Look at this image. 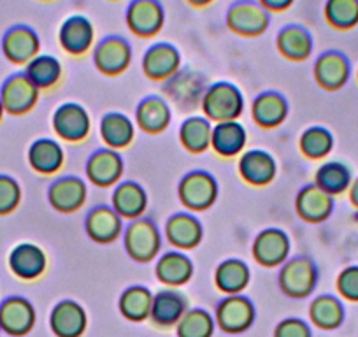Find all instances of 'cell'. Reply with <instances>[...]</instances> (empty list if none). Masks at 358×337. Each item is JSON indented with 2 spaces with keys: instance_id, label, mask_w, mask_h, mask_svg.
Wrapping results in <instances>:
<instances>
[{
  "instance_id": "obj_1",
  "label": "cell",
  "mask_w": 358,
  "mask_h": 337,
  "mask_svg": "<svg viewBox=\"0 0 358 337\" xmlns=\"http://www.w3.org/2000/svg\"><path fill=\"white\" fill-rule=\"evenodd\" d=\"M202 111L209 122H236L244 111V97L236 85L218 81L206 90Z\"/></svg>"
},
{
  "instance_id": "obj_2",
  "label": "cell",
  "mask_w": 358,
  "mask_h": 337,
  "mask_svg": "<svg viewBox=\"0 0 358 337\" xmlns=\"http://www.w3.org/2000/svg\"><path fill=\"white\" fill-rule=\"evenodd\" d=\"M225 23L234 34L258 37L267 32L271 25V13L258 0H236L227 9Z\"/></svg>"
},
{
  "instance_id": "obj_3",
  "label": "cell",
  "mask_w": 358,
  "mask_h": 337,
  "mask_svg": "<svg viewBox=\"0 0 358 337\" xmlns=\"http://www.w3.org/2000/svg\"><path fill=\"white\" fill-rule=\"evenodd\" d=\"M125 250L136 262H151L160 253L162 236L155 222L137 218L130 222L123 236Z\"/></svg>"
},
{
  "instance_id": "obj_4",
  "label": "cell",
  "mask_w": 358,
  "mask_h": 337,
  "mask_svg": "<svg viewBox=\"0 0 358 337\" xmlns=\"http://www.w3.org/2000/svg\"><path fill=\"white\" fill-rule=\"evenodd\" d=\"M39 88L27 78L25 72H15L0 87V101L4 111L13 116H22L32 111L39 101Z\"/></svg>"
},
{
  "instance_id": "obj_5",
  "label": "cell",
  "mask_w": 358,
  "mask_h": 337,
  "mask_svg": "<svg viewBox=\"0 0 358 337\" xmlns=\"http://www.w3.org/2000/svg\"><path fill=\"white\" fill-rule=\"evenodd\" d=\"M318 283V269L315 262L306 257L287 260L280 273V288L285 295L304 299L313 294Z\"/></svg>"
},
{
  "instance_id": "obj_6",
  "label": "cell",
  "mask_w": 358,
  "mask_h": 337,
  "mask_svg": "<svg viewBox=\"0 0 358 337\" xmlns=\"http://www.w3.org/2000/svg\"><path fill=\"white\" fill-rule=\"evenodd\" d=\"M179 201L190 211H206L218 199V183L204 171L187 174L179 183Z\"/></svg>"
},
{
  "instance_id": "obj_7",
  "label": "cell",
  "mask_w": 358,
  "mask_h": 337,
  "mask_svg": "<svg viewBox=\"0 0 358 337\" xmlns=\"http://www.w3.org/2000/svg\"><path fill=\"white\" fill-rule=\"evenodd\" d=\"M125 23L137 37H155L164 29V4L160 0H130L125 11Z\"/></svg>"
},
{
  "instance_id": "obj_8",
  "label": "cell",
  "mask_w": 358,
  "mask_h": 337,
  "mask_svg": "<svg viewBox=\"0 0 358 337\" xmlns=\"http://www.w3.org/2000/svg\"><path fill=\"white\" fill-rule=\"evenodd\" d=\"M2 53L11 64L27 65L41 51V37L30 25L18 23L9 27L0 41Z\"/></svg>"
},
{
  "instance_id": "obj_9",
  "label": "cell",
  "mask_w": 358,
  "mask_h": 337,
  "mask_svg": "<svg viewBox=\"0 0 358 337\" xmlns=\"http://www.w3.org/2000/svg\"><path fill=\"white\" fill-rule=\"evenodd\" d=\"M132 62V46L122 36H108L94 50V64L106 76H118Z\"/></svg>"
},
{
  "instance_id": "obj_10",
  "label": "cell",
  "mask_w": 358,
  "mask_h": 337,
  "mask_svg": "<svg viewBox=\"0 0 358 337\" xmlns=\"http://www.w3.org/2000/svg\"><path fill=\"white\" fill-rule=\"evenodd\" d=\"M315 79L327 92H337L348 85L351 78L350 58L337 50L323 51L315 62Z\"/></svg>"
},
{
  "instance_id": "obj_11",
  "label": "cell",
  "mask_w": 358,
  "mask_h": 337,
  "mask_svg": "<svg viewBox=\"0 0 358 337\" xmlns=\"http://www.w3.org/2000/svg\"><path fill=\"white\" fill-rule=\"evenodd\" d=\"M290 250V237L281 229L262 230L253 241V257L264 267L283 266L288 260Z\"/></svg>"
},
{
  "instance_id": "obj_12",
  "label": "cell",
  "mask_w": 358,
  "mask_h": 337,
  "mask_svg": "<svg viewBox=\"0 0 358 337\" xmlns=\"http://www.w3.org/2000/svg\"><path fill=\"white\" fill-rule=\"evenodd\" d=\"M58 43L62 50L72 57H81L88 53L95 43L94 23L83 15L69 16L58 30Z\"/></svg>"
},
{
  "instance_id": "obj_13",
  "label": "cell",
  "mask_w": 358,
  "mask_h": 337,
  "mask_svg": "<svg viewBox=\"0 0 358 337\" xmlns=\"http://www.w3.org/2000/svg\"><path fill=\"white\" fill-rule=\"evenodd\" d=\"M53 130L60 139L67 143H79L88 137L92 120L86 109L76 102L62 104L53 115Z\"/></svg>"
},
{
  "instance_id": "obj_14",
  "label": "cell",
  "mask_w": 358,
  "mask_h": 337,
  "mask_svg": "<svg viewBox=\"0 0 358 337\" xmlns=\"http://www.w3.org/2000/svg\"><path fill=\"white\" fill-rule=\"evenodd\" d=\"M181 69V53L171 43H155L144 51L143 71L153 81H167Z\"/></svg>"
},
{
  "instance_id": "obj_15",
  "label": "cell",
  "mask_w": 358,
  "mask_h": 337,
  "mask_svg": "<svg viewBox=\"0 0 358 337\" xmlns=\"http://www.w3.org/2000/svg\"><path fill=\"white\" fill-rule=\"evenodd\" d=\"M36 325V309L27 299L13 295L0 302V329L8 336H27Z\"/></svg>"
},
{
  "instance_id": "obj_16",
  "label": "cell",
  "mask_w": 358,
  "mask_h": 337,
  "mask_svg": "<svg viewBox=\"0 0 358 337\" xmlns=\"http://www.w3.org/2000/svg\"><path fill=\"white\" fill-rule=\"evenodd\" d=\"M123 164L122 155L116 150L106 148V150L95 151L86 162V176L95 187L109 188L113 185L120 183L123 176Z\"/></svg>"
},
{
  "instance_id": "obj_17",
  "label": "cell",
  "mask_w": 358,
  "mask_h": 337,
  "mask_svg": "<svg viewBox=\"0 0 358 337\" xmlns=\"http://www.w3.org/2000/svg\"><path fill=\"white\" fill-rule=\"evenodd\" d=\"M8 266L18 280L34 281L44 274L48 267L46 253L43 248L32 243H22L9 253Z\"/></svg>"
},
{
  "instance_id": "obj_18",
  "label": "cell",
  "mask_w": 358,
  "mask_h": 337,
  "mask_svg": "<svg viewBox=\"0 0 358 337\" xmlns=\"http://www.w3.org/2000/svg\"><path fill=\"white\" fill-rule=\"evenodd\" d=\"M239 174L246 183L253 187H265L273 183L278 174V164L268 151L250 150L244 151L239 158Z\"/></svg>"
},
{
  "instance_id": "obj_19",
  "label": "cell",
  "mask_w": 358,
  "mask_h": 337,
  "mask_svg": "<svg viewBox=\"0 0 358 337\" xmlns=\"http://www.w3.org/2000/svg\"><path fill=\"white\" fill-rule=\"evenodd\" d=\"M255 318V308L250 299L243 295H229L216 309V322L225 332L239 334L251 327Z\"/></svg>"
},
{
  "instance_id": "obj_20",
  "label": "cell",
  "mask_w": 358,
  "mask_h": 337,
  "mask_svg": "<svg viewBox=\"0 0 358 337\" xmlns=\"http://www.w3.org/2000/svg\"><path fill=\"white\" fill-rule=\"evenodd\" d=\"M86 195L88 190L81 178L65 176L51 183L48 190V201L55 211L74 213L85 206Z\"/></svg>"
},
{
  "instance_id": "obj_21",
  "label": "cell",
  "mask_w": 358,
  "mask_h": 337,
  "mask_svg": "<svg viewBox=\"0 0 358 337\" xmlns=\"http://www.w3.org/2000/svg\"><path fill=\"white\" fill-rule=\"evenodd\" d=\"M164 90L178 104L195 106V102L199 101L202 104V97H204L208 87H206L204 78L199 72L192 71V69H179L171 79L165 81Z\"/></svg>"
},
{
  "instance_id": "obj_22",
  "label": "cell",
  "mask_w": 358,
  "mask_h": 337,
  "mask_svg": "<svg viewBox=\"0 0 358 337\" xmlns=\"http://www.w3.org/2000/svg\"><path fill=\"white\" fill-rule=\"evenodd\" d=\"M85 229L90 239L95 243H115L123 232V218L109 206H97L86 216Z\"/></svg>"
},
{
  "instance_id": "obj_23",
  "label": "cell",
  "mask_w": 358,
  "mask_h": 337,
  "mask_svg": "<svg viewBox=\"0 0 358 337\" xmlns=\"http://www.w3.org/2000/svg\"><path fill=\"white\" fill-rule=\"evenodd\" d=\"M295 211L304 222L322 223L332 215L334 197L315 183L306 185L295 197Z\"/></svg>"
},
{
  "instance_id": "obj_24",
  "label": "cell",
  "mask_w": 358,
  "mask_h": 337,
  "mask_svg": "<svg viewBox=\"0 0 358 337\" xmlns=\"http://www.w3.org/2000/svg\"><path fill=\"white\" fill-rule=\"evenodd\" d=\"M276 46L287 60L304 62L311 57L315 50V39L306 27L290 23L278 32Z\"/></svg>"
},
{
  "instance_id": "obj_25",
  "label": "cell",
  "mask_w": 358,
  "mask_h": 337,
  "mask_svg": "<svg viewBox=\"0 0 358 337\" xmlns=\"http://www.w3.org/2000/svg\"><path fill=\"white\" fill-rule=\"evenodd\" d=\"M204 230L201 222L190 213H178L165 223V237L179 251L194 250L202 241Z\"/></svg>"
},
{
  "instance_id": "obj_26",
  "label": "cell",
  "mask_w": 358,
  "mask_h": 337,
  "mask_svg": "<svg viewBox=\"0 0 358 337\" xmlns=\"http://www.w3.org/2000/svg\"><path fill=\"white\" fill-rule=\"evenodd\" d=\"M50 325L57 337H81L86 329L85 309L74 301H62L51 311Z\"/></svg>"
},
{
  "instance_id": "obj_27",
  "label": "cell",
  "mask_w": 358,
  "mask_h": 337,
  "mask_svg": "<svg viewBox=\"0 0 358 337\" xmlns=\"http://www.w3.org/2000/svg\"><path fill=\"white\" fill-rule=\"evenodd\" d=\"M111 208L122 218L137 220L148 208V195L144 188L136 181H123L116 185L111 197Z\"/></svg>"
},
{
  "instance_id": "obj_28",
  "label": "cell",
  "mask_w": 358,
  "mask_h": 337,
  "mask_svg": "<svg viewBox=\"0 0 358 337\" xmlns=\"http://www.w3.org/2000/svg\"><path fill=\"white\" fill-rule=\"evenodd\" d=\"M158 281L167 287H181L194 276V262L183 251H167L155 266Z\"/></svg>"
},
{
  "instance_id": "obj_29",
  "label": "cell",
  "mask_w": 358,
  "mask_h": 337,
  "mask_svg": "<svg viewBox=\"0 0 358 337\" xmlns=\"http://www.w3.org/2000/svg\"><path fill=\"white\" fill-rule=\"evenodd\" d=\"M65 153L64 148L53 139H37L30 144L29 148V164L36 173L43 176H51L57 174L64 167Z\"/></svg>"
},
{
  "instance_id": "obj_30",
  "label": "cell",
  "mask_w": 358,
  "mask_h": 337,
  "mask_svg": "<svg viewBox=\"0 0 358 337\" xmlns=\"http://www.w3.org/2000/svg\"><path fill=\"white\" fill-rule=\"evenodd\" d=\"M251 116L262 129H274L281 125L288 116L287 99L276 92H265L253 101Z\"/></svg>"
},
{
  "instance_id": "obj_31",
  "label": "cell",
  "mask_w": 358,
  "mask_h": 337,
  "mask_svg": "<svg viewBox=\"0 0 358 337\" xmlns=\"http://www.w3.org/2000/svg\"><path fill=\"white\" fill-rule=\"evenodd\" d=\"M248 132L239 122H222L213 125L211 148L216 155L225 158H232L241 155L246 148Z\"/></svg>"
},
{
  "instance_id": "obj_32",
  "label": "cell",
  "mask_w": 358,
  "mask_h": 337,
  "mask_svg": "<svg viewBox=\"0 0 358 337\" xmlns=\"http://www.w3.org/2000/svg\"><path fill=\"white\" fill-rule=\"evenodd\" d=\"M187 313V301L179 292L176 290H162L157 295H153L151 302V315L157 325L160 327H172L179 323Z\"/></svg>"
},
{
  "instance_id": "obj_33",
  "label": "cell",
  "mask_w": 358,
  "mask_h": 337,
  "mask_svg": "<svg viewBox=\"0 0 358 337\" xmlns=\"http://www.w3.org/2000/svg\"><path fill=\"white\" fill-rule=\"evenodd\" d=\"M101 137L111 150H123L132 144L136 125L123 113H108L101 120Z\"/></svg>"
},
{
  "instance_id": "obj_34",
  "label": "cell",
  "mask_w": 358,
  "mask_h": 337,
  "mask_svg": "<svg viewBox=\"0 0 358 337\" xmlns=\"http://www.w3.org/2000/svg\"><path fill=\"white\" fill-rule=\"evenodd\" d=\"M137 127L148 134H160L171 123V108L160 97H148L137 106Z\"/></svg>"
},
{
  "instance_id": "obj_35",
  "label": "cell",
  "mask_w": 358,
  "mask_h": 337,
  "mask_svg": "<svg viewBox=\"0 0 358 337\" xmlns=\"http://www.w3.org/2000/svg\"><path fill=\"white\" fill-rule=\"evenodd\" d=\"M250 267L239 259L225 260L220 264L215 273L216 287L227 295H239L250 285Z\"/></svg>"
},
{
  "instance_id": "obj_36",
  "label": "cell",
  "mask_w": 358,
  "mask_h": 337,
  "mask_svg": "<svg viewBox=\"0 0 358 337\" xmlns=\"http://www.w3.org/2000/svg\"><path fill=\"white\" fill-rule=\"evenodd\" d=\"M213 125L206 116H190L179 127V141L190 153H204L211 148Z\"/></svg>"
},
{
  "instance_id": "obj_37",
  "label": "cell",
  "mask_w": 358,
  "mask_h": 337,
  "mask_svg": "<svg viewBox=\"0 0 358 337\" xmlns=\"http://www.w3.org/2000/svg\"><path fill=\"white\" fill-rule=\"evenodd\" d=\"M351 171L348 165L341 164V162H327V164L320 165V168L315 174V185L327 192L332 197L343 195L350 190L351 187Z\"/></svg>"
},
{
  "instance_id": "obj_38",
  "label": "cell",
  "mask_w": 358,
  "mask_h": 337,
  "mask_svg": "<svg viewBox=\"0 0 358 337\" xmlns=\"http://www.w3.org/2000/svg\"><path fill=\"white\" fill-rule=\"evenodd\" d=\"M23 72L39 90H48V88L55 87L60 81L62 64L53 55L39 53L25 65V71Z\"/></svg>"
},
{
  "instance_id": "obj_39",
  "label": "cell",
  "mask_w": 358,
  "mask_h": 337,
  "mask_svg": "<svg viewBox=\"0 0 358 337\" xmlns=\"http://www.w3.org/2000/svg\"><path fill=\"white\" fill-rule=\"evenodd\" d=\"M309 316L318 329L334 330L344 322V306L334 295H320L313 301Z\"/></svg>"
},
{
  "instance_id": "obj_40",
  "label": "cell",
  "mask_w": 358,
  "mask_h": 337,
  "mask_svg": "<svg viewBox=\"0 0 358 337\" xmlns=\"http://www.w3.org/2000/svg\"><path fill=\"white\" fill-rule=\"evenodd\" d=\"M153 295L146 287H132L123 292L120 299V311L130 322H144L151 315Z\"/></svg>"
},
{
  "instance_id": "obj_41",
  "label": "cell",
  "mask_w": 358,
  "mask_h": 337,
  "mask_svg": "<svg viewBox=\"0 0 358 337\" xmlns=\"http://www.w3.org/2000/svg\"><path fill=\"white\" fill-rule=\"evenodd\" d=\"M323 15L336 30H351L358 25V0H325Z\"/></svg>"
},
{
  "instance_id": "obj_42",
  "label": "cell",
  "mask_w": 358,
  "mask_h": 337,
  "mask_svg": "<svg viewBox=\"0 0 358 337\" xmlns=\"http://www.w3.org/2000/svg\"><path fill=\"white\" fill-rule=\"evenodd\" d=\"M299 146L304 157L311 160H322L334 150V136L325 127H309L302 132Z\"/></svg>"
},
{
  "instance_id": "obj_43",
  "label": "cell",
  "mask_w": 358,
  "mask_h": 337,
  "mask_svg": "<svg viewBox=\"0 0 358 337\" xmlns=\"http://www.w3.org/2000/svg\"><path fill=\"white\" fill-rule=\"evenodd\" d=\"M215 322L204 309H190L178 323V337H211Z\"/></svg>"
},
{
  "instance_id": "obj_44",
  "label": "cell",
  "mask_w": 358,
  "mask_h": 337,
  "mask_svg": "<svg viewBox=\"0 0 358 337\" xmlns=\"http://www.w3.org/2000/svg\"><path fill=\"white\" fill-rule=\"evenodd\" d=\"M22 202V187L15 178L0 174V216L11 215Z\"/></svg>"
},
{
  "instance_id": "obj_45",
  "label": "cell",
  "mask_w": 358,
  "mask_h": 337,
  "mask_svg": "<svg viewBox=\"0 0 358 337\" xmlns=\"http://www.w3.org/2000/svg\"><path fill=\"white\" fill-rule=\"evenodd\" d=\"M337 292L350 302H358V266L343 269L337 276Z\"/></svg>"
},
{
  "instance_id": "obj_46",
  "label": "cell",
  "mask_w": 358,
  "mask_h": 337,
  "mask_svg": "<svg viewBox=\"0 0 358 337\" xmlns=\"http://www.w3.org/2000/svg\"><path fill=\"white\" fill-rule=\"evenodd\" d=\"M274 337H311V330L302 320L288 318L278 325Z\"/></svg>"
},
{
  "instance_id": "obj_47",
  "label": "cell",
  "mask_w": 358,
  "mask_h": 337,
  "mask_svg": "<svg viewBox=\"0 0 358 337\" xmlns=\"http://www.w3.org/2000/svg\"><path fill=\"white\" fill-rule=\"evenodd\" d=\"M268 13H281L287 11L294 6L295 0H258Z\"/></svg>"
},
{
  "instance_id": "obj_48",
  "label": "cell",
  "mask_w": 358,
  "mask_h": 337,
  "mask_svg": "<svg viewBox=\"0 0 358 337\" xmlns=\"http://www.w3.org/2000/svg\"><path fill=\"white\" fill-rule=\"evenodd\" d=\"M348 197H350V202L353 204V208L358 211V178L351 181V187L348 190Z\"/></svg>"
},
{
  "instance_id": "obj_49",
  "label": "cell",
  "mask_w": 358,
  "mask_h": 337,
  "mask_svg": "<svg viewBox=\"0 0 358 337\" xmlns=\"http://www.w3.org/2000/svg\"><path fill=\"white\" fill-rule=\"evenodd\" d=\"M187 2L194 6V8H206V6L213 4L215 0H187Z\"/></svg>"
},
{
  "instance_id": "obj_50",
  "label": "cell",
  "mask_w": 358,
  "mask_h": 337,
  "mask_svg": "<svg viewBox=\"0 0 358 337\" xmlns=\"http://www.w3.org/2000/svg\"><path fill=\"white\" fill-rule=\"evenodd\" d=\"M4 106H2V101H0V122H2V118H4Z\"/></svg>"
},
{
  "instance_id": "obj_51",
  "label": "cell",
  "mask_w": 358,
  "mask_h": 337,
  "mask_svg": "<svg viewBox=\"0 0 358 337\" xmlns=\"http://www.w3.org/2000/svg\"><path fill=\"white\" fill-rule=\"evenodd\" d=\"M357 81H358V69H357Z\"/></svg>"
},
{
  "instance_id": "obj_52",
  "label": "cell",
  "mask_w": 358,
  "mask_h": 337,
  "mask_svg": "<svg viewBox=\"0 0 358 337\" xmlns=\"http://www.w3.org/2000/svg\"><path fill=\"white\" fill-rule=\"evenodd\" d=\"M0 332H2V329H0Z\"/></svg>"
}]
</instances>
